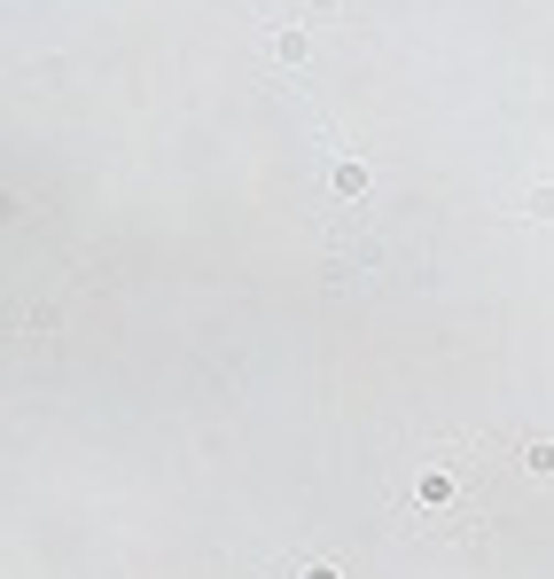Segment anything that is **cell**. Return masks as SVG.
Returning <instances> with one entry per match:
<instances>
[{"label":"cell","instance_id":"1","mask_svg":"<svg viewBox=\"0 0 554 579\" xmlns=\"http://www.w3.org/2000/svg\"><path fill=\"white\" fill-rule=\"evenodd\" d=\"M477 454H485V439H437V447H414V454H406V478H399V517H406V533H422V540H460V533L485 525Z\"/></svg>","mask_w":554,"mask_h":579},{"label":"cell","instance_id":"2","mask_svg":"<svg viewBox=\"0 0 554 579\" xmlns=\"http://www.w3.org/2000/svg\"><path fill=\"white\" fill-rule=\"evenodd\" d=\"M367 189H376V164H367V157H336L328 164V196L336 204H359Z\"/></svg>","mask_w":554,"mask_h":579},{"label":"cell","instance_id":"3","mask_svg":"<svg viewBox=\"0 0 554 579\" xmlns=\"http://www.w3.org/2000/svg\"><path fill=\"white\" fill-rule=\"evenodd\" d=\"M265 63H290V71H297V63H313V32L273 24V32H265Z\"/></svg>","mask_w":554,"mask_h":579},{"label":"cell","instance_id":"4","mask_svg":"<svg viewBox=\"0 0 554 579\" xmlns=\"http://www.w3.org/2000/svg\"><path fill=\"white\" fill-rule=\"evenodd\" d=\"M515 470H523L531 485H554V439H523V447H515Z\"/></svg>","mask_w":554,"mask_h":579},{"label":"cell","instance_id":"5","mask_svg":"<svg viewBox=\"0 0 554 579\" xmlns=\"http://www.w3.org/2000/svg\"><path fill=\"white\" fill-rule=\"evenodd\" d=\"M515 219H554V181H531L515 196Z\"/></svg>","mask_w":554,"mask_h":579},{"label":"cell","instance_id":"6","mask_svg":"<svg viewBox=\"0 0 554 579\" xmlns=\"http://www.w3.org/2000/svg\"><path fill=\"white\" fill-rule=\"evenodd\" d=\"M297 579H344L336 556H297Z\"/></svg>","mask_w":554,"mask_h":579}]
</instances>
